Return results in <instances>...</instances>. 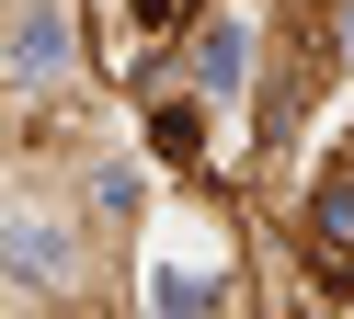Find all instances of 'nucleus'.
Wrapping results in <instances>:
<instances>
[{"mask_svg": "<svg viewBox=\"0 0 354 319\" xmlns=\"http://www.w3.org/2000/svg\"><path fill=\"white\" fill-rule=\"evenodd\" d=\"M12 240H24V273H35V285H57V273H69V251H57V228H46V217H24Z\"/></svg>", "mask_w": 354, "mask_h": 319, "instance_id": "4", "label": "nucleus"}, {"mask_svg": "<svg viewBox=\"0 0 354 319\" xmlns=\"http://www.w3.org/2000/svg\"><path fill=\"white\" fill-rule=\"evenodd\" d=\"M194 68H206V91H240V68H252V23H217V35L194 46Z\"/></svg>", "mask_w": 354, "mask_h": 319, "instance_id": "3", "label": "nucleus"}, {"mask_svg": "<svg viewBox=\"0 0 354 319\" xmlns=\"http://www.w3.org/2000/svg\"><path fill=\"white\" fill-rule=\"evenodd\" d=\"M171 23H183V0H92V46H103V68H138Z\"/></svg>", "mask_w": 354, "mask_h": 319, "instance_id": "1", "label": "nucleus"}, {"mask_svg": "<svg viewBox=\"0 0 354 319\" xmlns=\"http://www.w3.org/2000/svg\"><path fill=\"white\" fill-rule=\"evenodd\" d=\"M57 57H69V23H57V0H24V35H12V80H57Z\"/></svg>", "mask_w": 354, "mask_h": 319, "instance_id": "2", "label": "nucleus"}]
</instances>
